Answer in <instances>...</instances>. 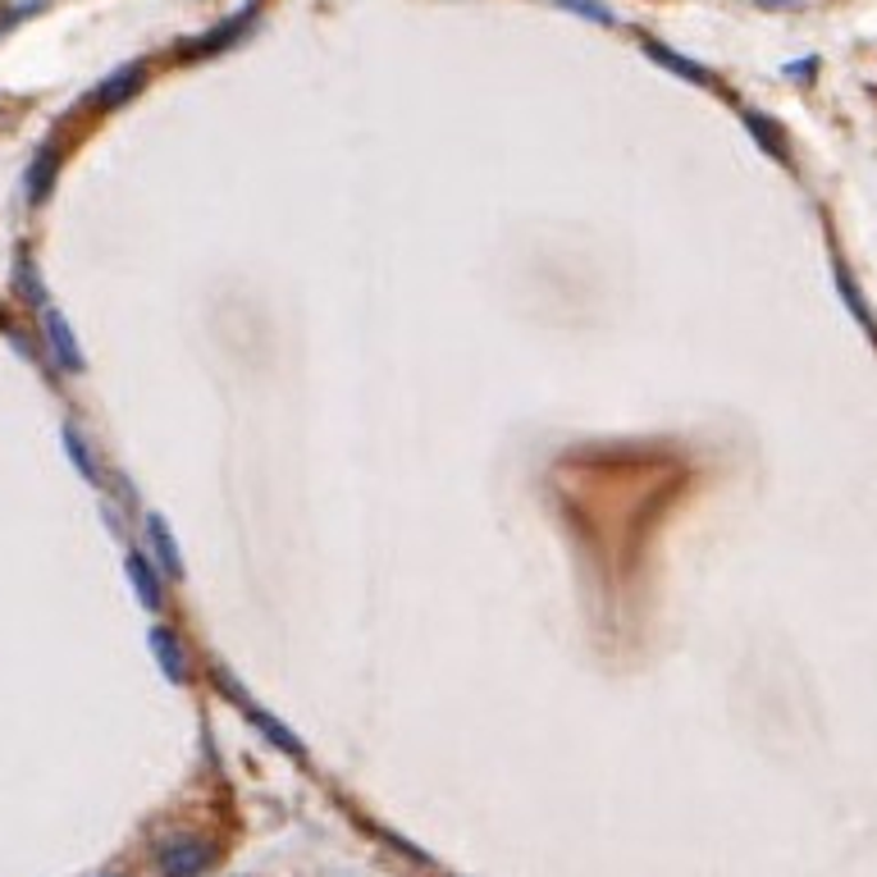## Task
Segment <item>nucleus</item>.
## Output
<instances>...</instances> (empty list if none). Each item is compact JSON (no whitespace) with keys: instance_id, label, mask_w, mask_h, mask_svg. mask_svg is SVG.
Segmentation results:
<instances>
[{"instance_id":"1","label":"nucleus","mask_w":877,"mask_h":877,"mask_svg":"<svg viewBox=\"0 0 877 877\" xmlns=\"http://www.w3.org/2000/svg\"><path fill=\"white\" fill-rule=\"evenodd\" d=\"M165 877H201L206 868L216 864V846L201 841V837H170L156 855Z\"/></svg>"},{"instance_id":"2","label":"nucleus","mask_w":877,"mask_h":877,"mask_svg":"<svg viewBox=\"0 0 877 877\" xmlns=\"http://www.w3.org/2000/svg\"><path fill=\"white\" fill-rule=\"evenodd\" d=\"M41 333H47V348H51V357H56L60 370H69V375H82V370H88V357H82V348H78V339H73L69 320H64L56 307L41 311Z\"/></svg>"},{"instance_id":"3","label":"nucleus","mask_w":877,"mask_h":877,"mask_svg":"<svg viewBox=\"0 0 877 877\" xmlns=\"http://www.w3.org/2000/svg\"><path fill=\"white\" fill-rule=\"evenodd\" d=\"M257 14H261V0H247L242 6V14H229L220 28H211L201 41H188L183 47V56H216V51H225V47H233V41H242V32L257 23Z\"/></svg>"},{"instance_id":"4","label":"nucleus","mask_w":877,"mask_h":877,"mask_svg":"<svg viewBox=\"0 0 877 877\" xmlns=\"http://www.w3.org/2000/svg\"><path fill=\"white\" fill-rule=\"evenodd\" d=\"M142 82H147V64L142 60H133V64H123V69H114L101 88L92 92V106L97 110H119L123 101H133L138 92H142Z\"/></svg>"},{"instance_id":"5","label":"nucleus","mask_w":877,"mask_h":877,"mask_svg":"<svg viewBox=\"0 0 877 877\" xmlns=\"http://www.w3.org/2000/svg\"><path fill=\"white\" fill-rule=\"evenodd\" d=\"M56 175H60V147L56 142H41L37 147V156H32V165H28V201L32 206H41L51 197V188H56Z\"/></svg>"},{"instance_id":"6","label":"nucleus","mask_w":877,"mask_h":877,"mask_svg":"<svg viewBox=\"0 0 877 877\" xmlns=\"http://www.w3.org/2000/svg\"><path fill=\"white\" fill-rule=\"evenodd\" d=\"M147 545H151V558L160 562V571L170 576V580H179L183 576V558H179V545H175V530L165 526V517L160 512H151L147 517Z\"/></svg>"},{"instance_id":"7","label":"nucleus","mask_w":877,"mask_h":877,"mask_svg":"<svg viewBox=\"0 0 877 877\" xmlns=\"http://www.w3.org/2000/svg\"><path fill=\"white\" fill-rule=\"evenodd\" d=\"M151 649H156V658H160V672L170 677L175 686H183L188 681V658H183V645H179V636L170 631V626H151Z\"/></svg>"},{"instance_id":"8","label":"nucleus","mask_w":877,"mask_h":877,"mask_svg":"<svg viewBox=\"0 0 877 877\" xmlns=\"http://www.w3.org/2000/svg\"><path fill=\"white\" fill-rule=\"evenodd\" d=\"M645 51H649V60L654 64H662L667 73H677V78H686V82H695V88H714V73H708L704 64H695V60H686V56H677L672 47H662V41H645Z\"/></svg>"},{"instance_id":"9","label":"nucleus","mask_w":877,"mask_h":877,"mask_svg":"<svg viewBox=\"0 0 877 877\" xmlns=\"http://www.w3.org/2000/svg\"><path fill=\"white\" fill-rule=\"evenodd\" d=\"M247 718H252V727H257V731H261V736H266L270 745H279V749H283V755H292V759H307V745H302L298 736H292V731H288V727H283L279 718H270V714H266V708H257V704H247Z\"/></svg>"},{"instance_id":"10","label":"nucleus","mask_w":877,"mask_h":877,"mask_svg":"<svg viewBox=\"0 0 877 877\" xmlns=\"http://www.w3.org/2000/svg\"><path fill=\"white\" fill-rule=\"evenodd\" d=\"M740 119H745V129L755 133V142H759L768 156H777V160H786V156H790V147H786V129H781L777 119H768L764 110H745Z\"/></svg>"},{"instance_id":"11","label":"nucleus","mask_w":877,"mask_h":877,"mask_svg":"<svg viewBox=\"0 0 877 877\" xmlns=\"http://www.w3.org/2000/svg\"><path fill=\"white\" fill-rule=\"evenodd\" d=\"M123 567H129V580H133V590H138V599L156 612L160 604H165V590H160V571L147 562V554H129V562H123Z\"/></svg>"},{"instance_id":"12","label":"nucleus","mask_w":877,"mask_h":877,"mask_svg":"<svg viewBox=\"0 0 877 877\" xmlns=\"http://www.w3.org/2000/svg\"><path fill=\"white\" fill-rule=\"evenodd\" d=\"M64 452H69V462L78 467V476L88 480V485H101V467H97V452L88 448V439H82L73 426H64Z\"/></svg>"},{"instance_id":"13","label":"nucleus","mask_w":877,"mask_h":877,"mask_svg":"<svg viewBox=\"0 0 877 877\" xmlns=\"http://www.w3.org/2000/svg\"><path fill=\"white\" fill-rule=\"evenodd\" d=\"M837 283H841V298H846V307L855 311V320H859V325H864V329L873 333V339H877V320H873V311L864 307V298H859V288H855V279H850V270H846L841 261H837Z\"/></svg>"},{"instance_id":"14","label":"nucleus","mask_w":877,"mask_h":877,"mask_svg":"<svg viewBox=\"0 0 877 877\" xmlns=\"http://www.w3.org/2000/svg\"><path fill=\"white\" fill-rule=\"evenodd\" d=\"M558 6L571 10V14H580V19H590V23H612V10L599 6V0H558Z\"/></svg>"},{"instance_id":"15","label":"nucleus","mask_w":877,"mask_h":877,"mask_svg":"<svg viewBox=\"0 0 877 877\" xmlns=\"http://www.w3.org/2000/svg\"><path fill=\"white\" fill-rule=\"evenodd\" d=\"M19 283L28 288V292H23L28 302H41V279L32 275V266H28V261H19Z\"/></svg>"},{"instance_id":"16","label":"nucleus","mask_w":877,"mask_h":877,"mask_svg":"<svg viewBox=\"0 0 877 877\" xmlns=\"http://www.w3.org/2000/svg\"><path fill=\"white\" fill-rule=\"evenodd\" d=\"M809 69H814V60H800V64H786V78H796V82H805V78H809Z\"/></svg>"}]
</instances>
